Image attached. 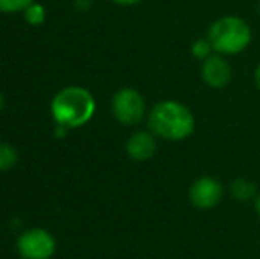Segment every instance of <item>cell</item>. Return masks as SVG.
<instances>
[{
	"label": "cell",
	"instance_id": "1",
	"mask_svg": "<svg viewBox=\"0 0 260 259\" xmlns=\"http://www.w3.org/2000/svg\"><path fill=\"white\" fill-rule=\"evenodd\" d=\"M149 128L165 140H184L195 131V118L184 103L163 100L149 112Z\"/></svg>",
	"mask_w": 260,
	"mask_h": 259
},
{
	"label": "cell",
	"instance_id": "2",
	"mask_svg": "<svg viewBox=\"0 0 260 259\" xmlns=\"http://www.w3.org/2000/svg\"><path fill=\"white\" fill-rule=\"evenodd\" d=\"M96 112L94 96L83 87H66L58 91L52 101L55 123L66 128H78L92 119Z\"/></svg>",
	"mask_w": 260,
	"mask_h": 259
},
{
	"label": "cell",
	"instance_id": "3",
	"mask_svg": "<svg viewBox=\"0 0 260 259\" xmlns=\"http://www.w3.org/2000/svg\"><path fill=\"white\" fill-rule=\"evenodd\" d=\"M207 39L216 53L236 55L248 48L251 41L250 25L239 16H223L209 28Z\"/></svg>",
	"mask_w": 260,
	"mask_h": 259
},
{
	"label": "cell",
	"instance_id": "4",
	"mask_svg": "<svg viewBox=\"0 0 260 259\" xmlns=\"http://www.w3.org/2000/svg\"><path fill=\"white\" fill-rule=\"evenodd\" d=\"M113 116L117 121L122 125L133 126L144 119L145 116V100L137 89L133 87H124L119 89L112 101Z\"/></svg>",
	"mask_w": 260,
	"mask_h": 259
},
{
	"label": "cell",
	"instance_id": "5",
	"mask_svg": "<svg viewBox=\"0 0 260 259\" xmlns=\"http://www.w3.org/2000/svg\"><path fill=\"white\" fill-rule=\"evenodd\" d=\"M18 252L23 259H50L55 252V238L45 229H28L18 238Z\"/></svg>",
	"mask_w": 260,
	"mask_h": 259
},
{
	"label": "cell",
	"instance_id": "6",
	"mask_svg": "<svg viewBox=\"0 0 260 259\" xmlns=\"http://www.w3.org/2000/svg\"><path fill=\"white\" fill-rule=\"evenodd\" d=\"M189 200L199 210H211L219 204L223 197V185L212 176H202L189 187Z\"/></svg>",
	"mask_w": 260,
	"mask_h": 259
},
{
	"label": "cell",
	"instance_id": "7",
	"mask_svg": "<svg viewBox=\"0 0 260 259\" xmlns=\"http://www.w3.org/2000/svg\"><path fill=\"white\" fill-rule=\"evenodd\" d=\"M232 78V68L221 53L207 57L202 64V80L212 89H223Z\"/></svg>",
	"mask_w": 260,
	"mask_h": 259
},
{
	"label": "cell",
	"instance_id": "8",
	"mask_svg": "<svg viewBox=\"0 0 260 259\" xmlns=\"http://www.w3.org/2000/svg\"><path fill=\"white\" fill-rule=\"evenodd\" d=\"M156 135L152 131H137L129 137L126 151L135 162H147L156 153Z\"/></svg>",
	"mask_w": 260,
	"mask_h": 259
},
{
	"label": "cell",
	"instance_id": "9",
	"mask_svg": "<svg viewBox=\"0 0 260 259\" xmlns=\"http://www.w3.org/2000/svg\"><path fill=\"white\" fill-rule=\"evenodd\" d=\"M23 18L28 25H34V27L36 25L45 23V20H46L45 6H41V4H38V2H32L30 6L23 11Z\"/></svg>",
	"mask_w": 260,
	"mask_h": 259
},
{
	"label": "cell",
	"instance_id": "10",
	"mask_svg": "<svg viewBox=\"0 0 260 259\" xmlns=\"http://www.w3.org/2000/svg\"><path fill=\"white\" fill-rule=\"evenodd\" d=\"M18 162V153L7 142H0V170H7Z\"/></svg>",
	"mask_w": 260,
	"mask_h": 259
},
{
	"label": "cell",
	"instance_id": "11",
	"mask_svg": "<svg viewBox=\"0 0 260 259\" xmlns=\"http://www.w3.org/2000/svg\"><path fill=\"white\" fill-rule=\"evenodd\" d=\"M232 194L239 200H248L255 195V187H253V183H250L248 180L241 178V180H236L232 183Z\"/></svg>",
	"mask_w": 260,
	"mask_h": 259
},
{
	"label": "cell",
	"instance_id": "12",
	"mask_svg": "<svg viewBox=\"0 0 260 259\" xmlns=\"http://www.w3.org/2000/svg\"><path fill=\"white\" fill-rule=\"evenodd\" d=\"M36 0H0V13H23Z\"/></svg>",
	"mask_w": 260,
	"mask_h": 259
},
{
	"label": "cell",
	"instance_id": "13",
	"mask_svg": "<svg viewBox=\"0 0 260 259\" xmlns=\"http://www.w3.org/2000/svg\"><path fill=\"white\" fill-rule=\"evenodd\" d=\"M212 52H214V48H212V45H211L209 39H197V41L191 45L193 57L199 59V61H206L207 57L212 55Z\"/></svg>",
	"mask_w": 260,
	"mask_h": 259
},
{
	"label": "cell",
	"instance_id": "14",
	"mask_svg": "<svg viewBox=\"0 0 260 259\" xmlns=\"http://www.w3.org/2000/svg\"><path fill=\"white\" fill-rule=\"evenodd\" d=\"M113 4H119V6H135V4L142 2V0H112Z\"/></svg>",
	"mask_w": 260,
	"mask_h": 259
},
{
	"label": "cell",
	"instance_id": "15",
	"mask_svg": "<svg viewBox=\"0 0 260 259\" xmlns=\"http://www.w3.org/2000/svg\"><path fill=\"white\" fill-rule=\"evenodd\" d=\"M255 83H257V87L260 91V64L257 66V69H255Z\"/></svg>",
	"mask_w": 260,
	"mask_h": 259
},
{
	"label": "cell",
	"instance_id": "16",
	"mask_svg": "<svg viewBox=\"0 0 260 259\" xmlns=\"http://www.w3.org/2000/svg\"><path fill=\"white\" fill-rule=\"evenodd\" d=\"M255 211L260 215V194H258V197H257V200H255Z\"/></svg>",
	"mask_w": 260,
	"mask_h": 259
},
{
	"label": "cell",
	"instance_id": "17",
	"mask_svg": "<svg viewBox=\"0 0 260 259\" xmlns=\"http://www.w3.org/2000/svg\"><path fill=\"white\" fill-rule=\"evenodd\" d=\"M2 107H4V96L0 94V110H2Z\"/></svg>",
	"mask_w": 260,
	"mask_h": 259
}]
</instances>
